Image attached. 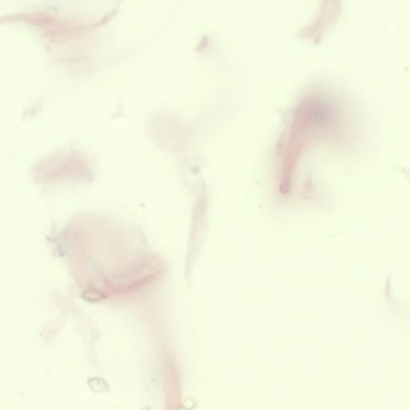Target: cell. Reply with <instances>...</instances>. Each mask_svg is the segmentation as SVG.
I'll list each match as a JSON object with an SVG mask.
<instances>
[{
  "instance_id": "cell-1",
  "label": "cell",
  "mask_w": 410,
  "mask_h": 410,
  "mask_svg": "<svg viewBox=\"0 0 410 410\" xmlns=\"http://www.w3.org/2000/svg\"><path fill=\"white\" fill-rule=\"evenodd\" d=\"M82 298L89 302H97V301L104 299L105 296L101 292L91 289V290H87L83 292Z\"/></svg>"
},
{
  "instance_id": "cell-2",
  "label": "cell",
  "mask_w": 410,
  "mask_h": 410,
  "mask_svg": "<svg viewBox=\"0 0 410 410\" xmlns=\"http://www.w3.org/2000/svg\"><path fill=\"white\" fill-rule=\"evenodd\" d=\"M88 382H89V386L95 392H104V391H107L108 389L107 383L102 379L92 378Z\"/></svg>"
}]
</instances>
